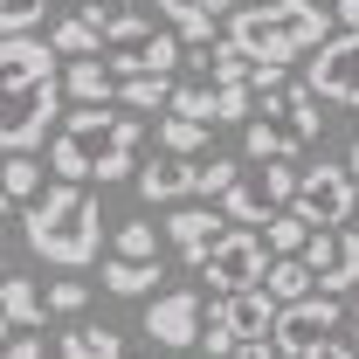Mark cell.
I'll list each match as a JSON object with an SVG mask.
<instances>
[{"label":"cell","mask_w":359,"mask_h":359,"mask_svg":"<svg viewBox=\"0 0 359 359\" xmlns=\"http://www.w3.org/2000/svg\"><path fill=\"white\" fill-rule=\"evenodd\" d=\"M62 48L48 35H0V90H7V118H0V145L7 152H35L62 132V104H69V83H62Z\"/></svg>","instance_id":"obj_1"},{"label":"cell","mask_w":359,"mask_h":359,"mask_svg":"<svg viewBox=\"0 0 359 359\" xmlns=\"http://www.w3.org/2000/svg\"><path fill=\"white\" fill-rule=\"evenodd\" d=\"M138 138H145V118L125 111V104H76L62 118V132L48 138V166L55 180H125L138 166Z\"/></svg>","instance_id":"obj_2"},{"label":"cell","mask_w":359,"mask_h":359,"mask_svg":"<svg viewBox=\"0 0 359 359\" xmlns=\"http://www.w3.org/2000/svg\"><path fill=\"white\" fill-rule=\"evenodd\" d=\"M14 222H21V242L55 269H90L97 249H104V201L90 194L83 180L42 187V201H28Z\"/></svg>","instance_id":"obj_3"},{"label":"cell","mask_w":359,"mask_h":359,"mask_svg":"<svg viewBox=\"0 0 359 359\" xmlns=\"http://www.w3.org/2000/svg\"><path fill=\"white\" fill-rule=\"evenodd\" d=\"M332 7L325 0H249V7H235L228 14V42L242 48V55H256V62H297V55H318V48L332 42Z\"/></svg>","instance_id":"obj_4"},{"label":"cell","mask_w":359,"mask_h":359,"mask_svg":"<svg viewBox=\"0 0 359 359\" xmlns=\"http://www.w3.org/2000/svg\"><path fill=\"white\" fill-rule=\"evenodd\" d=\"M297 173H304V166H290V159H249L242 180L222 194V215L235 228H269L290 201H297Z\"/></svg>","instance_id":"obj_5"},{"label":"cell","mask_w":359,"mask_h":359,"mask_svg":"<svg viewBox=\"0 0 359 359\" xmlns=\"http://www.w3.org/2000/svg\"><path fill=\"white\" fill-rule=\"evenodd\" d=\"M276 297H269L263 283L256 290H228V297H215L208 304V332H201V353L215 359H235L249 339H276Z\"/></svg>","instance_id":"obj_6"},{"label":"cell","mask_w":359,"mask_h":359,"mask_svg":"<svg viewBox=\"0 0 359 359\" xmlns=\"http://www.w3.org/2000/svg\"><path fill=\"white\" fill-rule=\"evenodd\" d=\"M290 208H297L311 228H346V222H353V208H359L353 166H339V159L304 166V173H297V201H290Z\"/></svg>","instance_id":"obj_7"},{"label":"cell","mask_w":359,"mask_h":359,"mask_svg":"<svg viewBox=\"0 0 359 359\" xmlns=\"http://www.w3.org/2000/svg\"><path fill=\"white\" fill-rule=\"evenodd\" d=\"M269 242L256 235V228H228L222 242L208 249V263H201V283H215V297H228V290H256L269 276Z\"/></svg>","instance_id":"obj_8"},{"label":"cell","mask_w":359,"mask_h":359,"mask_svg":"<svg viewBox=\"0 0 359 359\" xmlns=\"http://www.w3.org/2000/svg\"><path fill=\"white\" fill-rule=\"evenodd\" d=\"M201 332H208V304H201V290H166V297L145 304V339H152L159 353H187V346H201Z\"/></svg>","instance_id":"obj_9"},{"label":"cell","mask_w":359,"mask_h":359,"mask_svg":"<svg viewBox=\"0 0 359 359\" xmlns=\"http://www.w3.org/2000/svg\"><path fill=\"white\" fill-rule=\"evenodd\" d=\"M228 235V215H222V201H180L173 215H166V249H173L180 263H208V249Z\"/></svg>","instance_id":"obj_10"},{"label":"cell","mask_w":359,"mask_h":359,"mask_svg":"<svg viewBox=\"0 0 359 359\" xmlns=\"http://www.w3.org/2000/svg\"><path fill=\"white\" fill-rule=\"evenodd\" d=\"M304 83L325 97V104H359V28L346 35H332V42L311 55V69H304Z\"/></svg>","instance_id":"obj_11"},{"label":"cell","mask_w":359,"mask_h":359,"mask_svg":"<svg viewBox=\"0 0 359 359\" xmlns=\"http://www.w3.org/2000/svg\"><path fill=\"white\" fill-rule=\"evenodd\" d=\"M339 290H318V297H304V304H283L276 311V346L297 359V353H311V346H325L332 332H339Z\"/></svg>","instance_id":"obj_12"},{"label":"cell","mask_w":359,"mask_h":359,"mask_svg":"<svg viewBox=\"0 0 359 359\" xmlns=\"http://www.w3.org/2000/svg\"><path fill=\"white\" fill-rule=\"evenodd\" d=\"M304 263H311L318 290H353L359 283V228H318L304 242Z\"/></svg>","instance_id":"obj_13"},{"label":"cell","mask_w":359,"mask_h":359,"mask_svg":"<svg viewBox=\"0 0 359 359\" xmlns=\"http://www.w3.org/2000/svg\"><path fill=\"white\" fill-rule=\"evenodd\" d=\"M138 194H145L152 208H180V201H201V159H173V152L145 159V166H138Z\"/></svg>","instance_id":"obj_14"},{"label":"cell","mask_w":359,"mask_h":359,"mask_svg":"<svg viewBox=\"0 0 359 359\" xmlns=\"http://www.w3.org/2000/svg\"><path fill=\"white\" fill-rule=\"evenodd\" d=\"M311 138L297 132V125H283V118H269V111H256L249 125H242V152L249 159H297Z\"/></svg>","instance_id":"obj_15"},{"label":"cell","mask_w":359,"mask_h":359,"mask_svg":"<svg viewBox=\"0 0 359 359\" xmlns=\"http://www.w3.org/2000/svg\"><path fill=\"white\" fill-rule=\"evenodd\" d=\"M62 83H69V104H118V69H111V55H83V62H69Z\"/></svg>","instance_id":"obj_16"},{"label":"cell","mask_w":359,"mask_h":359,"mask_svg":"<svg viewBox=\"0 0 359 359\" xmlns=\"http://www.w3.org/2000/svg\"><path fill=\"white\" fill-rule=\"evenodd\" d=\"M180 83L173 76H159V69H132V76H118V104L138 111V118H152V111H173Z\"/></svg>","instance_id":"obj_17"},{"label":"cell","mask_w":359,"mask_h":359,"mask_svg":"<svg viewBox=\"0 0 359 359\" xmlns=\"http://www.w3.org/2000/svg\"><path fill=\"white\" fill-rule=\"evenodd\" d=\"M0 304H7V332H35V325H48V290H35L21 269H7V290H0Z\"/></svg>","instance_id":"obj_18"},{"label":"cell","mask_w":359,"mask_h":359,"mask_svg":"<svg viewBox=\"0 0 359 359\" xmlns=\"http://www.w3.org/2000/svg\"><path fill=\"white\" fill-rule=\"evenodd\" d=\"M62 359H125V339H118L111 325L69 318V332H62Z\"/></svg>","instance_id":"obj_19"},{"label":"cell","mask_w":359,"mask_h":359,"mask_svg":"<svg viewBox=\"0 0 359 359\" xmlns=\"http://www.w3.org/2000/svg\"><path fill=\"white\" fill-rule=\"evenodd\" d=\"M263 290L276 297V304H304V297H318V276H311L304 256H276L269 276H263Z\"/></svg>","instance_id":"obj_20"},{"label":"cell","mask_w":359,"mask_h":359,"mask_svg":"<svg viewBox=\"0 0 359 359\" xmlns=\"http://www.w3.org/2000/svg\"><path fill=\"white\" fill-rule=\"evenodd\" d=\"M48 42L62 48V62H83V55H104V28L76 7V14H62V21L48 28Z\"/></svg>","instance_id":"obj_21"},{"label":"cell","mask_w":359,"mask_h":359,"mask_svg":"<svg viewBox=\"0 0 359 359\" xmlns=\"http://www.w3.org/2000/svg\"><path fill=\"white\" fill-rule=\"evenodd\" d=\"M159 7V21L173 28V35H187V48H208L215 42V14L201 7V0H152Z\"/></svg>","instance_id":"obj_22"},{"label":"cell","mask_w":359,"mask_h":359,"mask_svg":"<svg viewBox=\"0 0 359 359\" xmlns=\"http://www.w3.org/2000/svg\"><path fill=\"white\" fill-rule=\"evenodd\" d=\"M152 283H166V263H125V256H104V290H111V297H145Z\"/></svg>","instance_id":"obj_23"},{"label":"cell","mask_w":359,"mask_h":359,"mask_svg":"<svg viewBox=\"0 0 359 359\" xmlns=\"http://www.w3.org/2000/svg\"><path fill=\"white\" fill-rule=\"evenodd\" d=\"M208 138H215V125H201V118H180V111L159 118V152H173V159H201Z\"/></svg>","instance_id":"obj_24"},{"label":"cell","mask_w":359,"mask_h":359,"mask_svg":"<svg viewBox=\"0 0 359 359\" xmlns=\"http://www.w3.org/2000/svg\"><path fill=\"white\" fill-rule=\"evenodd\" d=\"M0 173H7V208H14V215H21L28 201H42V166H35V152H7Z\"/></svg>","instance_id":"obj_25"},{"label":"cell","mask_w":359,"mask_h":359,"mask_svg":"<svg viewBox=\"0 0 359 359\" xmlns=\"http://www.w3.org/2000/svg\"><path fill=\"white\" fill-rule=\"evenodd\" d=\"M111 256H125V263H159V228L152 222H118Z\"/></svg>","instance_id":"obj_26"},{"label":"cell","mask_w":359,"mask_h":359,"mask_svg":"<svg viewBox=\"0 0 359 359\" xmlns=\"http://www.w3.org/2000/svg\"><path fill=\"white\" fill-rule=\"evenodd\" d=\"M318 228L297 215V208H283L276 222H269V256H304V242H311Z\"/></svg>","instance_id":"obj_27"},{"label":"cell","mask_w":359,"mask_h":359,"mask_svg":"<svg viewBox=\"0 0 359 359\" xmlns=\"http://www.w3.org/2000/svg\"><path fill=\"white\" fill-rule=\"evenodd\" d=\"M48 28V0H0V35H35Z\"/></svg>","instance_id":"obj_28"},{"label":"cell","mask_w":359,"mask_h":359,"mask_svg":"<svg viewBox=\"0 0 359 359\" xmlns=\"http://www.w3.org/2000/svg\"><path fill=\"white\" fill-rule=\"evenodd\" d=\"M83 304H90V283H76V276L48 283V311L55 318H83Z\"/></svg>","instance_id":"obj_29"},{"label":"cell","mask_w":359,"mask_h":359,"mask_svg":"<svg viewBox=\"0 0 359 359\" xmlns=\"http://www.w3.org/2000/svg\"><path fill=\"white\" fill-rule=\"evenodd\" d=\"M173 111H180V118H201V125H215V83H208V90H180Z\"/></svg>","instance_id":"obj_30"},{"label":"cell","mask_w":359,"mask_h":359,"mask_svg":"<svg viewBox=\"0 0 359 359\" xmlns=\"http://www.w3.org/2000/svg\"><path fill=\"white\" fill-rule=\"evenodd\" d=\"M7 359H62V353H42L28 332H7Z\"/></svg>","instance_id":"obj_31"},{"label":"cell","mask_w":359,"mask_h":359,"mask_svg":"<svg viewBox=\"0 0 359 359\" xmlns=\"http://www.w3.org/2000/svg\"><path fill=\"white\" fill-rule=\"evenodd\" d=\"M235 359H290V353H283L276 339H249V346H242V353H235Z\"/></svg>","instance_id":"obj_32"},{"label":"cell","mask_w":359,"mask_h":359,"mask_svg":"<svg viewBox=\"0 0 359 359\" xmlns=\"http://www.w3.org/2000/svg\"><path fill=\"white\" fill-rule=\"evenodd\" d=\"M297 359H359L346 339H325V346H311V353H297Z\"/></svg>","instance_id":"obj_33"},{"label":"cell","mask_w":359,"mask_h":359,"mask_svg":"<svg viewBox=\"0 0 359 359\" xmlns=\"http://www.w3.org/2000/svg\"><path fill=\"white\" fill-rule=\"evenodd\" d=\"M332 14H339L346 28H359V0H332Z\"/></svg>","instance_id":"obj_34"},{"label":"cell","mask_w":359,"mask_h":359,"mask_svg":"<svg viewBox=\"0 0 359 359\" xmlns=\"http://www.w3.org/2000/svg\"><path fill=\"white\" fill-rule=\"evenodd\" d=\"M208 14H235V7H249V0H201Z\"/></svg>","instance_id":"obj_35"},{"label":"cell","mask_w":359,"mask_h":359,"mask_svg":"<svg viewBox=\"0 0 359 359\" xmlns=\"http://www.w3.org/2000/svg\"><path fill=\"white\" fill-rule=\"evenodd\" d=\"M346 166H353V180H359V138H353V159H346Z\"/></svg>","instance_id":"obj_36"},{"label":"cell","mask_w":359,"mask_h":359,"mask_svg":"<svg viewBox=\"0 0 359 359\" xmlns=\"http://www.w3.org/2000/svg\"><path fill=\"white\" fill-rule=\"evenodd\" d=\"M353 339H359V304H353Z\"/></svg>","instance_id":"obj_37"},{"label":"cell","mask_w":359,"mask_h":359,"mask_svg":"<svg viewBox=\"0 0 359 359\" xmlns=\"http://www.w3.org/2000/svg\"><path fill=\"white\" fill-rule=\"evenodd\" d=\"M125 7H152V0H125Z\"/></svg>","instance_id":"obj_38"},{"label":"cell","mask_w":359,"mask_h":359,"mask_svg":"<svg viewBox=\"0 0 359 359\" xmlns=\"http://www.w3.org/2000/svg\"><path fill=\"white\" fill-rule=\"evenodd\" d=\"M69 7H97V0H69Z\"/></svg>","instance_id":"obj_39"},{"label":"cell","mask_w":359,"mask_h":359,"mask_svg":"<svg viewBox=\"0 0 359 359\" xmlns=\"http://www.w3.org/2000/svg\"><path fill=\"white\" fill-rule=\"evenodd\" d=\"M152 359H166V353H152Z\"/></svg>","instance_id":"obj_40"}]
</instances>
